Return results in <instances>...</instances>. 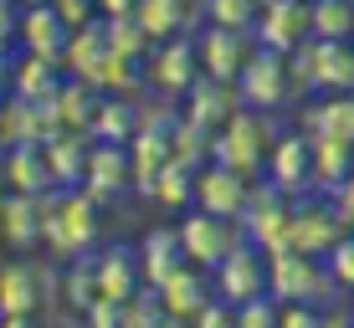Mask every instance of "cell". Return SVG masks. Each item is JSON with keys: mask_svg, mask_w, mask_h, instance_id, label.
<instances>
[{"mask_svg": "<svg viewBox=\"0 0 354 328\" xmlns=\"http://www.w3.org/2000/svg\"><path fill=\"white\" fill-rule=\"evenodd\" d=\"M272 144H277L272 113H267V108H247V103H241L236 113L216 128L211 154H216L221 164L241 169V175H267V154H272Z\"/></svg>", "mask_w": 354, "mask_h": 328, "instance_id": "cell-1", "label": "cell"}, {"mask_svg": "<svg viewBox=\"0 0 354 328\" xmlns=\"http://www.w3.org/2000/svg\"><path fill=\"white\" fill-rule=\"evenodd\" d=\"M97 236H103V215H97V200L82 185L62 190V200H46V247L52 257H88L97 251Z\"/></svg>", "mask_w": 354, "mask_h": 328, "instance_id": "cell-2", "label": "cell"}, {"mask_svg": "<svg viewBox=\"0 0 354 328\" xmlns=\"http://www.w3.org/2000/svg\"><path fill=\"white\" fill-rule=\"evenodd\" d=\"M267 293L277 302H324L339 293V282L328 267H319V257H308L298 247H283L267 257Z\"/></svg>", "mask_w": 354, "mask_h": 328, "instance_id": "cell-3", "label": "cell"}, {"mask_svg": "<svg viewBox=\"0 0 354 328\" xmlns=\"http://www.w3.org/2000/svg\"><path fill=\"white\" fill-rule=\"evenodd\" d=\"M175 231H180V247H185V262L205 267V272H216V267L226 262V251L241 241V221L216 215V211H205V205H195Z\"/></svg>", "mask_w": 354, "mask_h": 328, "instance_id": "cell-4", "label": "cell"}, {"mask_svg": "<svg viewBox=\"0 0 354 328\" xmlns=\"http://www.w3.org/2000/svg\"><path fill=\"white\" fill-rule=\"evenodd\" d=\"M236 93H241V103H247V108H267V113H277V108L292 98L288 52L257 46V52H252V62L241 67V77H236Z\"/></svg>", "mask_w": 354, "mask_h": 328, "instance_id": "cell-5", "label": "cell"}, {"mask_svg": "<svg viewBox=\"0 0 354 328\" xmlns=\"http://www.w3.org/2000/svg\"><path fill=\"white\" fill-rule=\"evenodd\" d=\"M288 226H292V205H288L283 190H277L272 180H267L262 190H252L247 211H241V236L257 241L267 257H272V251L288 247Z\"/></svg>", "mask_w": 354, "mask_h": 328, "instance_id": "cell-6", "label": "cell"}, {"mask_svg": "<svg viewBox=\"0 0 354 328\" xmlns=\"http://www.w3.org/2000/svg\"><path fill=\"white\" fill-rule=\"evenodd\" d=\"M211 277H216V293H221L231 308H236V302H247V298L267 293V251L257 247V241L241 236L236 247L226 251V262L216 267Z\"/></svg>", "mask_w": 354, "mask_h": 328, "instance_id": "cell-7", "label": "cell"}, {"mask_svg": "<svg viewBox=\"0 0 354 328\" xmlns=\"http://www.w3.org/2000/svg\"><path fill=\"white\" fill-rule=\"evenodd\" d=\"M46 308L41 287V262H6L0 267V323L21 328Z\"/></svg>", "mask_w": 354, "mask_h": 328, "instance_id": "cell-8", "label": "cell"}, {"mask_svg": "<svg viewBox=\"0 0 354 328\" xmlns=\"http://www.w3.org/2000/svg\"><path fill=\"white\" fill-rule=\"evenodd\" d=\"M133 185V154H129V144H113V139H93V154H88V175H82V190L97 200V205H108V200H118L124 190Z\"/></svg>", "mask_w": 354, "mask_h": 328, "instance_id": "cell-9", "label": "cell"}, {"mask_svg": "<svg viewBox=\"0 0 354 328\" xmlns=\"http://www.w3.org/2000/svg\"><path fill=\"white\" fill-rule=\"evenodd\" d=\"M252 36H257V46H272V52H298V46L313 36L308 0H262Z\"/></svg>", "mask_w": 354, "mask_h": 328, "instance_id": "cell-10", "label": "cell"}, {"mask_svg": "<svg viewBox=\"0 0 354 328\" xmlns=\"http://www.w3.org/2000/svg\"><path fill=\"white\" fill-rule=\"evenodd\" d=\"M195 46H201V72H211V77H221V82H236L241 67H247L252 52H257V36L241 31V26H216L211 21V31H205Z\"/></svg>", "mask_w": 354, "mask_h": 328, "instance_id": "cell-11", "label": "cell"}, {"mask_svg": "<svg viewBox=\"0 0 354 328\" xmlns=\"http://www.w3.org/2000/svg\"><path fill=\"white\" fill-rule=\"evenodd\" d=\"M247 200H252V175H241V169H231V164H221V160H211V164L201 169V175H195V205H205V211L241 221Z\"/></svg>", "mask_w": 354, "mask_h": 328, "instance_id": "cell-12", "label": "cell"}, {"mask_svg": "<svg viewBox=\"0 0 354 328\" xmlns=\"http://www.w3.org/2000/svg\"><path fill=\"white\" fill-rule=\"evenodd\" d=\"M144 77L160 93H190V82L201 77V46H195L190 36H165L149 52V72H144Z\"/></svg>", "mask_w": 354, "mask_h": 328, "instance_id": "cell-13", "label": "cell"}, {"mask_svg": "<svg viewBox=\"0 0 354 328\" xmlns=\"http://www.w3.org/2000/svg\"><path fill=\"white\" fill-rule=\"evenodd\" d=\"M344 221L328 200H308V205H292V226H288V247L308 251V257H328L334 241L344 236Z\"/></svg>", "mask_w": 354, "mask_h": 328, "instance_id": "cell-14", "label": "cell"}, {"mask_svg": "<svg viewBox=\"0 0 354 328\" xmlns=\"http://www.w3.org/2000/svg\"><path fill=\"white\" fill-rule=\"evenodd\" d=\"M0 241L16 251H31L46 241V195H21V190H6L0 200Z\"/></svg>", "mask_w": 354, "mask_h": 328, "instance_id": "cell-15", "label": "cell"}, {"mask_svg": "<svg viewBox=\"0 0 354 328\" xmlns=\"http://www.w3.org/2000/svg\"><path fill=\"white\" fill-rule=\"evenodd\" d=\"M267 180H272L283 195H298V190L313 185V139L308 133H288V139L272 144V154H267Z\"/></svg>", "mask_w": 354, "mask_h": 328, "instance_id": "cell-16", "label": "cell"}, {"mask_svg": "<svg viewBox=\"0 0 354 328\" xmlns=\"http://www.w3.org/2000/svg\"><path fill=\"white\" fill-rule=\"evenodd\" d=\"M0 180H6V190H21V195H52L57 175H52V160H46V144H16V149H6Z\"/></svg>", "mask_w": 354, "mask_h": 328, "instance_id": "cell-17", "label": "cell"}, {"mask_svg": "<svg viewBox=\"0 0 354 328\" xmlns=\"http://www.w3.org/2000/svg\"><path fill=\"white\" fill-rule=\"evenodd\" d=\"M67 41H72V26L62 21V10H57L52 0H46V6H26V16H21V52H36V57L62 62Z\"/></svg>", "mask_w": 354, "mask_h": 328, "instance_id": "cell-18", "label": "cell"}, {"mask_svg": "<svg viewBox=\"0 0 354 328\" xmlns=\"http://www.w3.org/2000/svg\"><path fill=\"white\" fill-rule=\"evenodd\" d=\"M236 108H241L236 82H221V77H211V72H201V77L190 82V93H185V118H195V124H205V128H221Z\"/></svg>", "mask_w": 354, "mask_h": 328, "instance_id": "cell-19", "label": "cell"}, {"mask_svg": "<svg viewBox=\"0 0 354 328\" xmlns=\"http://www.w3.org/2000/svg\"><path fill=\"white\" fill-rule=\"evenodd\" d=\"M97 287H103V298H133L144 287V262H139V247H129V241H113V247L97 251Z\"/></svg>", "mask_w": 354, "mask_h": 328, "instance_id": "cell-20", "label": "cell"}, {"mask_svg": "<svg viewBox=\"0 0 354 328\" xmlns=\"http://www.w3.org/2000/svg\"><path fill=\"white\" fill-rule=\"evenodd\" d=\"M154 293L165 298V313H169V323H185V318H195L201 313V302L216 293L211 282H205V267H195V262H185L180 272H169Z\"/></svg>", "mask_w": 354, "mask_h": 328, "instance_id": "cell-21", "label": "cell"}, {"mask_svg": "<svg viewBox=\"0 0 354 328\" xmlns=\"http://www.w3.org/2000/svg\"><path fill=\"white\" fill-rule=\"evenodd\" d=\"M88 139H93L88 128H57L52 139H46V160H52V175H57L62 190L82 185V175H88V154H93Z\"/></svg>", "mask_w": 354, "mask_h": 328, "instance_id": "cell-22", "label": "cell"}, {"mask_svg": "<svg viewBox=\"0 0 354 328\" xmlns=\"http://www.w3.org/2000/svg\"><path fill=\"white\" fill-rule=\"evenodd\" d=\"M62 62H52V57H36V52H26L16 62V72H10V93H16V98H26V103H46L52 98L57 88H62Z\"/></svg>", "mask_w": 354, "mask_h": 328, "instance_id": "cell-23", "label": "cell"}, {"mask_svg": "<svg viewBox=\"0 0 354 328\" xmlns=\"http://www.w3.org/2000/svg\"><path fill=\"white\" fill-rule=\"evenodd\" d=\"M46 103H52V113H57L62 128H88L93 113H97V103H103V88H93L88 77H67Z\"/></svg>", "mask_w": 354, "mask_h": 328, "instance_id": "cell-24", "label": "cell"}, {"mask_svg": "<svg viewBox=\"0 0 354 328\" xmlns=\"http://www.w3.org/2000/svg\"><path fill=\"white\" fill-rule=\"evenodd\" d=\"M129 154H133V185L149 190L154 175H160V169L175 160V144H169L165 128H139V133L129 139Z\"/></svg>", "mask_w": 354, "mask_h": 328, "instance_id": "cell-25", "label": "cell"}, {"mask_svg": "<svg viewBox=\"0 0 354 328\" xmlns=\"http://www.w3.org/2000/svg\"><path fill=\"white\" fill-rule=\"evenodd\" d=\"M139 262H144V282L160 287L169 272L185 267V247H180V231H149L139 241Z\"/></svg>", "mask_w": 354, "mask_h": 328, "instance_id": "cell-26", "label": "cell"}, {"mask_svg": "<svg viewBox=\"0 0 354 328\" xmlns=\"http://www.w3.org/2000/svg\"><path fill=\"white\" fill-rule=\"evenodd\" d=\"M88 133H93V139L129 144L133 133H139V108L129 103V93H103V103H97V113H93Z\"/></svg>", "mask_w": 354, "mask_h": 328, "instance_id": "cell-27", "label": "cell"}, {"mask_svg": "<svg viewBox=\"0 0 354 328\" xmlns=\"http://www.w3.org/2000/svg\"><path fill=\"white\" fill-rule=\"evenodd\" d=\"M308 139H344L354 144V93H334L324 108H313V124L303 118Z\"/></svg>", "mask_w": 354, "mask_h": 328, "instance_id": "cell-28", "label": "cell"}, {"mask_svg": "<svg viewBox=\"0 0 354 328\" xmlns=\"http://www.w3.org/2000/svg\"><path fill=\"white\" fill-rule=\"evenodd\" d=\"M139 21H144V31L154 36V41H165V36H175V31H185V21L201 10L205 16V6H195V0H139Z\"/></svg>", "mask_w": 354, "mask_h": 328, "instance_id": "cell-29", "label": "cell"}, {"mask_svg": "<svg viewBox=\"0 0 354 328\" xmlns=\"http://www.w3.org/2000/svg\"><path fill=\"white\" fill-rule=\"evenodd\" d=\"M97 298H103V287H97V251H88V257H72L67 277H62V308L88 313Z\"/></svg>", "mask_w": 354, "mask_h": 328, "instance_id": "cell-30", "label": "cell"}, {"mask_svg": "<svg viewBox=\"0 0 354 328\" xmlns=\"http://www.w3.org/2000/svg\"><path fill=\"white\" fill-rule=\"evenodd\" d=\"M344 175H354V144H344V139H313V185L334 190Z\"/></svg>", "mask_w": 354, "mask_h": 328, "instance_id": "cell-31", "label": "cell"}, {"mask_svg": "<svg viewBox=\"0 0 354 328\" xmlns=\"http://www.w3.org/2000/svg\"><path fill=\"white\" fill-rule=\"evenodd\" d=\"M308 26L324 41H354V0H308Z\"/></svg>", "mask_w": 354, "mask_h": 328, "instance_id": "cell-32", "label": "cell"}, {"mask_svg": "<svg viewBox=\"0 0 354 328\" xmlns=\"http://www.w3.org/2000/svg\"><path fill=\"white\" fill-rule=\"evenodd\" d=\"M149 195L169 205V211H185V205L195 200V169L185 160H169L160 175H154V185H149Z\"/></svg>", "mask_w": 354, "mask_h": 328, "instance_id": "cell-33", "label": "cell"}, {"mask_svg": "<svg viewBox=\"0 0 354 328\" xmlns=\"http://www.w3.org/2000/svg\"><path fill=\"white\" fill-rule=\"evenodd\" d=\"M103 26H108V46H113V52L133 57V62H144V57H149V41H154V36L144 31L139 10H124V16H103Z\"/></svg>", "mask_w": 354, "mask_h": 328, "instance_id": "cell-34", "label": "cell"}, {"mask_svg": "<svg viewBox=\"0 0 354 328\" xmlns=\"http://www.w3.org/2000/svg\"><path fill=\"white\" fill-rule=\"evenodd\" d=\"M201 6H205V21H216V26H241V31H252V26H257L262 0H201Z\"/></svg>", "mask_w": 354, "mask_h": 328, "instance_id": "cell-35", "label": "cell"}, {"mask_svg": "<svg viewBox=\"0 0 354 328\" xmlns=\"http://www.w3.org/2000/svg\"><path fill=\"white\" fill-rule=\"evenodd\" d=\"M328 272H334V282L344 287V293H354V231H344V236L334 241V251H328Z\"/></svg>", "mask_w": 354, "mask_h": 328, "instance_id": "cell-36", "label": "cell"}, {"mask_svg": "<svg viewBox=\"0 0 354 328\" xmlns=\"http://www.w3.org/2000/svg\"><path fill=\"white\" fill-rule=\"evenodd\" d=\"M236 323L241 328H272L277 323V298L272 293H257V298L236 302Z\"/></svg>", "mask_w": 354, "mask_h": 328, "instance_id": "cell-37", "label": "cell"}, {"mask_svg": "<svg viewBox=\"0 0 354 328\" xmlns=\"http://www.w3.org/2000/svg\"><path fill=\"white\" fill-rule=\"evenodd\" d=\"M277 323L283 328H313L319 318V302H277Z\"/></svg>", "mask_w": 354, "mask_h": 328, "instance_id": "cell-38", "label": "cell"}, {"mask_svg": "<svg viewBox=\"0 0 354 328\" xmlns=\"http://www.w3.org/2000/svg\"><path fill=\"white\" fill-rule=\"evenodd\" d=\"M52 6L62 10V21H67L72 31H77V26H93V21L103 16V10H97V0H52Z\"/></svg>", "mask_w": 354, "mask_h": 328, "instance_id": "cell-39", "label": "cell"}, {"mask_svg": "<svg viewBox=\"0 0 354 328\" xmlns=\"http://www.w3.org/2000/svg\"><path fill=\"white\" fill-rule=\"evenodd\" d=\"M82 318H88L93 328H124V302H118V298H97Z\"/></svg>", "mask_w": 354, "mask_h": 328, "instance_id": "cell-40", "label": "cell"}, {"mask_svg": "<svg viewBox=\"0 0 354 328\" xmlns=\"http://www.w3.org/2000/svg\"><path fill=\"white\" fill-rule=\"evenodd\" d=\"M328 205L339 211V221H344L349 231H354V175H344L334 190H328Z\"/></svg>", "mask_w": 354, "mask_h": 328, "instance_id": "cell-41", "label": "cell"}, {"mask_svg": "<svg viewBox=\"0 0 354 328\" xmlns=\"http://www.w3.org/2000/svg\"><path fill=\"white\" fill-rule=\"evenodd\" d=\"M21 41V16H16V0H0V46H16Z\"/></svg>", "mask_w": 354, "mask_h": 328, "instance_id": "cell-42", "label": "cell"}, {"mask_svg": "<svg viewBox=\"0 0 354 328\" xmlns=\"http://www.w3.org/2000/svg\"><path fill=\"white\" fill-rule=\"evenodd\" d=\"M133 6H139V0H97L103 16H124V10H133Z\"/></svg>", "mask_w": 354, "mask_h": 328, "instance_id": "cell-43", "label": "cell"}, {"mask_svg": "<svg viewBox=\"0 0 354 328\" xmlns=\"http://www.w3.org/2000/svg\"><path fill=\"white\" fill-rule=\"evenodd\" d=\"M10 72H16V62H10V46H0V93L10 88Z\"/></svg>", "mask_w": 354, "mask_h": 328, "instance_id": "cell-44", "label": "cell"}, {"mask_svg": "<svg viewBox=\"0 0 354 328\" xmlns=\"http://www.w3.org/2000/svg\"><path fill=\"white\" fill-rule=\"evenodd\" d=\"M0 160H6V133H0Z\"/></svg>", "mask_w": 354, "mask_h": 328, "instance_id": "cell-45", "label": "cell"}, {"mask_svg": "<svg viewBox=\"0 0 354 328\" xmlns=\"http://www.w3.org/2000/svg\"><path fill=\"white\" fill-rule=\"evenodd\" d=\"M21 6H46V0H21Z\"/></svg>", "mask_w": 354, "mask_h": 328, "instance_id": "cell-46", "label": "cell"}]
</instances>
